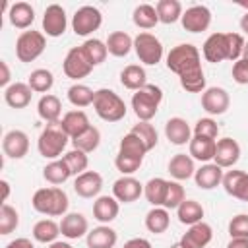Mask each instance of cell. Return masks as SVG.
Returning <instances> with one entry per match:
<instances>
[{
	"label": "cell",
	"instance_id": "obj_61",
	"mask_svg": "<svg viewBox=\"0 0 248 248\" xmlns=\"http://www.w3.org/2000/svg\"><path fill=\"white\" fill-rule=\"evenodd\" d=\"M238 6H240V8H244V10L248 12V0H238Z\"/></svg>",
	"mask_w": 248,
	"mask_h": 248
},
{
	"label": "cell",
	"instance_id": "obj_26",
	"mask_svg": "<svg viewBox=\"0 0 248 248\" xmlns=\"http://www.w3.org/2000/svg\"><path fill=\"white\" fill-rule=\"evenodd\" d=\"M116 240H118V234L108 225H99V227L91 229L85 236L87 248H114Z\"/></svg>",
	"mask_w": 248,
	"mask_h": 248
},
{
	"label": "cell",
	"instance_id": "obj_23",
	"mask_svg": "<svg viewBox=\"0 0 248 248\" xmlns=\"http://www.w3.org/2000/svg\"><path fill=\"white\" fill-rule=\"evenodd\" d=\"M223 169L215 163H205L202 165L200 169H196V174H194V180H196V186L202 188V190H213L217 188L221 182H223Z\"/></svg>",
	"mask_w": 248,
	"mask_h": 248
},
{
	"label": "cell",
	"instance_id": "obj_21",
	"mask_svg": "<svg viewBox=\"0 0 248 248\" xmlns=\"http://www.w3.org/2000/svg\"><path fill=\"white\" fill-rule=\"evenodd\" d=\"M192 134H194V130H192L190 124H188L184 118H180V116H172V118H169L167 124H165V136H167V140H169L170 143H174V145H186V143H190Z\"/></svg>",
	"mask_w": 248,
	"mask_h": 248
},
{
	"label": "cell",
	"instance_id": "obj_8",
	"mask_svg": "<svg viewBox=\"0 0 248 248\" xmlns=\"http://www.w3.org/2000/svg\"><path fill=\"white\" fill-rule=\"evenodd\" d=\"M103 23V14L95 6H81L72 16V29L79 37H87L97 31Z\"/></svg>",
	"mask_w": 248,
	"mask_h": 248
},
{
	"label": "cell",
	"instance_id": "obj_54",
	"mask_svg": "<svg viewBox=\"0 0 248 248\" xmlns=\"http://www.w3.org/2000/svg\"><path fill=\"white\" fill-rule=\"evenodd\" d=\"M0 70H2V74H0V85L6 89V87L12 85V83H10L12 74H10V68H8V62H6V60H0Z\"/></svg>",
	"mask_w": 248,
	"mask_h": 248
},
{
	"label": "cell",
	"instance_id": "obj_17",
	"mask_svg": "<svg viewBox=\"0 0 248 248\" xmlns=\"http://www.w3.org/2000/svg\"><path fill=\"white\" fill-rule=\"evenodd\" d=\"M223 188L229 196L240 200V202H248V172L244 170H227L223 174Z\"/></svg>",
	"mask_w": 248,
	"mask_h": 248
},
{
	"label": "cell",
	"instance_id": "obj_37",
	"mask_svg": "<svg viewBox=\"0 0 248 248\" xmlns=\"http://www.w3.org/2000/svg\"><path fill=\"white\" fill-rule=\"evenodd\" d=\"M170 225V215H169V209L165 207H151L145 215V229L153 234H161L169 229Z\"/></svg>",
	"mask_w": 248,
	"mask_h": 248
},
{
	"label": "cell",
	"instance_id": "obj_42",
	"mask_svg": "<svg viewBox=\"0 0 248 248\" xmlns=\"http://www.w3.org/2000/svg\"><path fill=\"white\" fill-rule=\"evenodd\" d=\"M118 153L120 155H128V157H136V159H143V155L147 153V149H145L143 141L136 134L128 132L120 140V143H118Z\"/></svg>",
	"mask_w": 248,
	"mask_h": 248
},
{
	"label": "cell",
	"instance_id": "obj_62",
	"mask_svg": "<svg viewBox=\"0 0 248 248\" xmlns=\"http://www.w3.org/2000/svg\"><path fill=\"white\" fill-rule=\"evenodd\" d=\"M242 58H244V60H248V41H246V45H244V50H242Z\"/></svg>",
	"mask_w": 248,
	"mask_h": 248
},
{
	"label": "cell",
	"instance_id": "obj_1",
	"mask_svg": "<svg viewBox=\"0 0 248 248\" xmlns=\"http://www.w3.org/2000/svg\"><path fill=\"white\" fill-rule=\"evenodd\" d=\"M167 68L180 79L182 89L188 93L205 91V74L202 68V54L192 43H182L170 48L167 54Z\"/></svg>",
	"mask_w": 248,
	"mask_h": 248
},
{
	"label": "cell",
	"instance_id": "obj_32",
	"mask_svg": "<svg viewBox=\"0 0 248 248\" xmlns=\"http://www.w3.org/2000/svg\"><path fill=\"white\" fill-rule=\"evenodd\" d=\"M107 48H108V54L116 58L128 56L130 50L134 48V39L126 31H112L107 39Z\"/></svg>",
	"mask_w": 248,
	"mask_h": 248
},
{
	"label": "cell",
	"instance_id": "obj_46",
	"mask_svg": "<svg viewBox=\"0 0 248 248\" xmlns=\"http://www.w3.org/2000/svg\"><path fill=\"white\" fill-rule=\"evenodd\" d=\"M19 225V213L10 203H2L0 209V234H10Z\"/></svg>",
	"mask_w": 248,
	"mask_h": 248
},
{
	"label": "cell",
	"instance_id": "obj_60",
	"mask_svg": "<svg viewBox=\"0 0 248 248\" xmlns=\"http://www.w3.org/2000/svg\"><path fill=\"white\" fill-rule=\"evenodd\" d=\"M240 29L248 35V12H246V14L242 16V19H240Z\"/></svg>",
	"mask_w": 248,
	"mask_h": 248
},
{
	"label": "cell",
	"instance_id": "obj_5",
	"mask_svg": "<svg viewBox=\"0 0 248 248\" xmlns=\"http://www.w3.org/2000/svg\"><path fill=\"white\" fill-rule=\"evenodd\" d=\"M68 134L62 130L60 122H50L43 128V132L39 134V140H37V149L39 153L45 157V159H58L62 155V151L66 149L68 145Z\"/></svg>",
	"mask_w": 248,
	"mask_h": 248
},
{
	"label": "cell",
	"instance_id": "obj_44",
	"mask_svg": "<svg viewBox=\"0 0 248 248\" xmlns=\"http://www.w3.org/2000/svg\"><path fill=\"white\" fill-rule=\"evenodd\" d=\"M99 143H101V132H99V128H95V126H91L87 132H83L81 136H78V138L72 140L74 149H79V151H83V153L95 151V149L99 147Z\"/></svg>",
	"mask_w": 248,
	"mask_h": 248
},
{
	"label": "cell",
	"instance_id": "obj_59",
	"mask_svg": "<svg viewBox=\"0 0 248 248\" xmlns=\"http://www.w3.org/2000/svg\"><path fill=\"white\" fill-rule=\"evenodd\" d=\"M48 248H72V244H70V242H62V240H56V242L48 244Z\"/></svg>",
	"mask_w": 248,
	"mask_h": 248
},
{
	"label": "cell",
	"instance_id": "obj_35",
	"mask_svg": "<svg viewBox=\"0 0 248 248\" xmlns=\"http://www.w3.org/2000/svg\"><path fill=\"white\" fill-rule=\"evenodd\" d=\"M176 217H178V221L182 225L192 227V225H196V223H200L203 219V207L196 200H184L176 207Z\"/></svg>",
	"mask_w": 248,
	"mask_h": 248
},
{
	"label": "cell",
	"instance_id": "obj_16",
	"mask_svg": "<svg viewBox=\"0 0 248 248\" xmlns=\"http://www.w3.org/2000/svg\"><path fill=\"white\" fill-rule=\"evenodd\" d=\"M143 194V184L134 176H120L112 184V196L122 203H132Z\"/></svg>",
	"mask_w": 248,
	"mask_h": 248
},
{
	"label": "cell",
	"instance_id": "obj_43",
	"mask_svg": "<svg viewBox=\"0 0 248 248\" xmlns=\"http://www.w3.org/2000/svg\"><path fill=\"white\" fill-rule=\"evenodd\" d=\"M93 99H95V91L83 83H74L70 89H68V101L74 105V107H89L93 105Z\"/></svg>",
	"mask_w": 248,
	"mask_h": 248
},
{
	"label": "cell",
	"instance_id": "obj_7",
	"mask_svg": "<svg viewBox=\"0 0 248 248\" xmlns=\"http://www.w3.org/2000/svg\"><path fill=\"white\" fill-rule=\"evenodd\" d=\"M134 50L140 58V62L147 64V66H155L161 62L163 58V45L161 41L147 31H141L134 37Z\"/></svg>",
	"mask_w": 248,
	"mask_h": 248
},
{
	"label": "cell",
	"instance_id": "obj_13",
	"mask_svg": "<svg viewBox=\"0 0 248 248\" xmlns=\"http://www.w3.org/2000/svg\"><path fill=\"white\" fill-rule=\"evenodd\" d=\"M229 105H231V97L223 87H205V91L202 93V108L211 116L225 114Z\"/></svg>",
	"mask_w": 248,
	"mask_h": 248
},
{
	"label": "cell",
	"instance_id": "obj_4",
	"mask_svg": "<svg viewBox=\"0 0 248 248\" xmlns=\"http://www.w3.org/2000/svg\"><path fill=\"white\" fill-rule=\"evenodd\" d=\"M161 101H163V89H161L159 85L147 83L145 87L138 89V91L132 95V108H134V114L138 116V120L149 122V120L157 114Z\"/></svg>",
	"mask_w": 248,
	"mask_h": 248
},
{
	"label": "cell",
	"instance_id": "obj_24",
	"mask_svg": "<svg viewBox=\"0 0 248 248\" xmlns=\"http://www.w3.org/2000/svg\"><path fill=\"white\" fill-rule=\"evenodd\" d=\"M60 126H62V130L68 134L70 140L81 136L83 132H87V130L91 128L89 116H87L83 110H70V112H66V114L62 116V120H60Z\"/></svg>",
	"mask_w": 248,
	"mask_h": 248
},
{
	"label": "cell",
	"instance_id": "obj_14",
	"mask_svg": "<svg viewBox=\"0 0 248 248\" xmlns=\"http://www.w3.org/2000/svg\"><path fill=\"white\" fill-rule=\"evenodd\" d=\"M240 159V145L232 138H221L215 145V157L213 163L221 169H232Z\"/></svg>",
	"mask_w": 248,
	"mask_h": 248
},
{
	"label": "cell",
	"instance_id": "obj_22",
	"mask_svg": "<svg viewBox=\"0 0 248 248\" xmlns=\"http://www.w3.org/2000/svg\"><path fill=\"white\" fill-rule=\"evenodd\" d=\"M118 211H120V202L114 196H99L93 202V217L101 225H108L110 221H114L118 217Z\"/></svg>",
	"mask_w": 248,
	"mask_h": 248
},
{
	"label": "cell",
	"instance_id": "obj_53",
	"mask_svg": "<svg viewBox=\"0 0 248 248\" xmlns=\"http://www.w3.org/2000/svg\"><path fill=\"white\" fill-rule=\"evenodd\" d=\"M232 79L238 85H248V60L238 58L232 64Z\"/></svg>",
	"mask_w": 248,
	"mask_h": 248
},
{
	"label": "cell",
	"instance_id": "obj_25",
	"mask_svg": "<svg viewBox=\"0 0 248 248\" xmlns=\"http://www.w3.org/2000/svg\"><path fill=\"white\" fill-rule=\"evenodd\" d=\"M31 95H33V89L29 87V83H23V81H16L4 89V101L12 108H25L31 103Z\"/></svg>",
	"mask_w": 248,
	"mask_h": 248
},
{
	"label": "cell",
	"instance_id": "obj_19",
	"mask_svg": "<svg viewBox=\"0 0 248 248\" xmlns=\"http://www.w3.org/2000/svg\"><path fill=\"white\" fill-rule=\"evenodd\" d=\"M211 238H213V229L207 223L200 221V223L188 227V231L182 234V238L178 242L184 248H205L211 242Z\"/></svg>",
	"mask_w": 248,
	"mask_h": 248
},
{
	"label": "cell",
	"instance_id": "obj_51",
	"mask_svg": "<svg viewBox=\"0 0 248 248\" xmlns=\"http://www.w3.org/2000/svg\"><path fill=\"white\" fill-rule=\"evenodd\" d=\"M229 234L231 238H248V215L238 213L229 223Z\"/></svg>",
	"mask_w": 248,
	"mask_h": 248
},
{
	"label": "cell",
	"instance_id": "obj_10",
	"mask_svg": "<svg viewBox=\"0 0 248 248\" xmlns=\"http://www.w3.org/2000/svg\"><path fill=\"white\" fill-rule=\"evenodd\" d=\"M180 23L188 33H202L211 25V12L203 4H194L182 12Z\"/></svg>",
	"mask_w": 248,
	"mask_h": 248
},
{
	"label": "cell",
	"instance_id": "obj_41",
	"mask_svg": "<svg viewBox=\"0 0 248 248\" xmlns=\"http://www.w3.org/2000/svg\"><path fill=\"white\" fill-rule=\"evenodd\" d=\"M81 50L83 54L87 56V60L91 62V66H99L105 62L107 54H108V48H107V43H103L101 39H87L83 45H81Z\"/></svg>",
	"mask_w": 248,
	"mask_h": 248
},
{
	"label": "cell",
	"instance_id": "obj_31",
	"mask_svg": "<svg viewBox=\"0 0 248 248\" xmlns=\"http://www.w3.org/2000/svg\"><path fill=\"white\" fill-rule=\"evenodd\" d=\"M120 83L130 89V91H138L141 87L147 85V74L143 70V66L140 64H128L122 72H120Z\"/></svg>",
	"mask_w": 248,
	"mask_h": 248
},
{
	"label": "cell",
	"instance_id": "obj_29",
	"mask_svg": "<svg viewBox=\"0 0 248 248\" xmlns=\"http://www.w3.org/2000/svg\"><path fill=\"white\" fill-rule=\"evenodd\" d=\"M215 145H217L215 140L192 136V140L188 143V155L192 159H196V161H202V163L213 161V157H215Z\"/></svg>",
	"mask_w": 248,
	"mask_h": 248
},
{
	"label": "cell",
	"instance_id": "obj_20",
	"mask_svg": "<svg viewBox=\"0 0 248 248\" xmlns=\"http://www.w3.org/2000/svg\"><path fill=\"white\" fill-rule=\"evenodd\" d=\"M103 188V176L95 170H85L76 176L74 180V192L79 198H97Z\"/></svg>",
	"mask_w": 248,
	"mask_h": 248
},
{
	"label": "cell",
	"instance_id": "obj_30",
	"mask_svg": "<svg viewBox=\"0 0 248 248\" xmlns=\"http://www.w3.org/2000/svg\"><path fill=\"white\" fill-rule=\"evenodd\" d=\"M37 114L46 124L60 122V114H62V103H60V99L56 95H52V93L43 95L39 99V103H37Z\"/></svg>",
	"mask_w": 248,
	"mask_h": 248
},
{
	"label": "cell",
	"instance_id": "obj_3",
	"mask_svg": "<svg viewBox=\"0 0 248 248\" xmlns=\"http://www.w3.org/2000/svg\"><path fill=\"white\" fill-rule=\"evenodd\" d=\"M93 108L97 112V116L105 122H118L126 116V103L124 99L114 93L112 89H97L95 91V99H93Z\"/></svg>",
	"mask_w": 248,
	"mask_h": 248
},
{
	"label": "cell",
	"instance_id": "obj_9",
	"mask_svg": "<svg viewBox=\"0 0 248 248\" xmlns=\"http://www.w3.org/2000/svg\"><path fill=\"white\" fill-rule=\"evenodd\" d=\"M62 70L66 74V78L70 79H81V78H87L93 70L91 62L87 60V56L83 54L81 46H74L66 52L64 56V62H62Z\"/></svg>",
	"mask_w": 248,
	"mask_h": 248
},
{
	"label": "cell",
	"instance_id": "obj_36",
	"mask_svg": "<svg viewBox=\"0 0 248 248\" xmlns=\"http://www.w3.org/2000/svg\"><path fill=\"white\" fill-rule=\"evenodd\" d=\"M60 232V223L52 221V219H41L33 225V238L37 242H43V244H52L56 242Z\"/></svg>",
	"mask_w": 248,
	"mask_h": 248
},
{
	"label": "cell",
	"instance_id": "obj_57",
	"mask_svg": "<svg viewBox=\"0 0 248 248\" xmlns=\"http://www.w3.org/2000/svg\"><path fill=\"white\" fill-rule=\"evenodd\" d=\"M227 248H248V238H231Z\"/></svg>",
	"mask_w": 248,
	"mask_h": 248
},
{
	"label": "cell",
	"instance_id": "obj_33",
	"mask_svg": "<svg viewBox=\"0 0 248 248\" xmlns=\"http://www.w3.org/2000/svg\"><path fill=\"white\" fill-rule=\"evenodd\" d=\"M70 176H72V170H70V167L66 165L64 159H54V161H50V163L43 169V178H45L48 184H52V186L64 184Z\"/></svg>",
	"mask_w": 248,
	"mask_h": 248
},
{
	"label": "cell",
	"instance_id": "obj_52",
	"mask_svg": "<svg viewBox=\"0 0 248 248\" xmlns=\"http://www.w3.org/2000/svg\"><path fill=\"white\" fill-rule=\"evenodd\" d=\"M244 45H246V41L240 33H229V60L236 62L238 58H242Z\"/></svg>",
	"mask_w": 248,
	"mask_h": 248
},
{
	"label": "cell",
	"instance_id": "obj_49",
	"mask_svg": "<svg viewBox=\"0 0 248 248\" xmlns=\"http://www.w3.org/2000/svg\"><path fill=\"white\" fill-rule=\"evenodd\" d=\"M194 136H200V138H209V140H215L217 141V136H219V126L213 118H200L196 124H194Z\"/></svg>",
	"mask_w": 248,
	"mask_h": 248
},
{
	"label": "cell",
	"instance_id": "obj_15",
	"mask_svg": "<svg viewBox=\"0 0 248 248\" xmlns=\"http://www.w3.org/2000/svg\"><path fill=\"white\" fill-rule=\"evenodd\" d=\"M2 151L10 159H23L29 151V136L23 130H10L2 140Z\"/></svg>",
	"mask_w": 248,
	"mask_h": 248
},
{
	"label": "cell",
	"instance_id": "obj_2",
	"mask_svg": "<svg viewBox=\"0 0 248 248\" xmlns=\"http://www.w3.org/2000/svg\"><path fill=\"white\" fill-rule=\"evenodd\" d=\"M31 205L35 211L48 215V217H64L68 213V194L58 188V186H48V188H39L33 198H31Z\"/></svg>",
	"mask_w": 248,
	"mask_h": 248
},
{
	"label": "cell",
	"instance_id": "obj_27",
	"mask_svg": "<svg viewBox=\"0 0 248 248\" xmlns=\"http://www.w3.org/2000/svg\"><path fill=\"white\" fill-rule=\"evenodd\" d=\"M169 174L180 182V180H188L196 174V167H194V159L186 153H176L170 157L169 161Z\"/></svg>",
	"mask_w": 248,
	"mask_h": 248
},
{
	"label": "cell",
	"instance_id": "obj_48",
	"mask_svg": "<svg viewBox=\"0 0 248 248\" xmlns=\"http://www.w3.org/2000/svg\"><path fill=\"white\" fill-rule=\"evenodd\" d=\"M62 159L66 161V165L70 167L72 174H76V176L87 170L89 157H87V153H83V151H79V149H70L68 153H64V157H62Z\"/></svg>",
	"mask_w": 248,
	"mask_h": 248
},
{
	"label": "cell",
	"instance_id": "obj_50",
	"mask_svg": "<svg viewBox=\"0 0 248 248\" xmlns=\"http://www.w3.org/2000/svg\"><path fill=\"white\" fill-rule=\"evenodd\" d=\"M143 159H136V157H128V155H120L116 153L114 157V167L122 172V176H132L140 167H141Z\"/></svg>",
	"mask_w": 248,
	"mask_h": 248
},
{
	"label": "cell",
	"instance_id": "obj_47",
	"mask_svg": "<svg viewBox=\"0 0 248 248\" xmlns=\"http://www.w3.org/2000/svg\"><path fill=\"white\" fill-rule=\"evenodd\" d=\"M186 200V194H184V186L176 180H169L167 184V194H165V202H163V207L165 209H176L182 202Z\"/></svg>",
	"mask_w": 248,
	"mask_h": 248
},
{
	"label": "cell",
	"instance_id": "obj_11",
	"mask_svg": "<svg viewBox=\"0 0 248 248\" xmlns=\"http://www.w3.org/2000/svg\"><path fill=\"white\" fill-rule=\"evenodd\" d=\"M66 27H68L66 10L60 4L46 6V10L43 14V33L46 37H60V35H64Z\"/></svg>",
	"mask_w": 248,
	"mask_h": 248
},
{
	"label": "cell",
	"instance_id": "obj_38",
	"mask_svg": "<svg viewBox=\"0 0 248 248\" xmlns=\"http://www.w3.org/2000/svg\"><path fill=\"white\" fill-rule=\"evenodd\" d=\"M132 21L140 29H153L159 23V16H157L155 6H151V4H140V6H136L134 8V14H132Z\"/></svg>",
	"mask_w": 248,
	"mask_h": 248
},
{
	"label": "cell",
	"instance_id": "obj_45",
	"mask_svg": "<svg viewBox=\"0 0 248 248\" xmlns=\"http://www.w3.org/2000/svg\"><path fill=\"white\" fill-rule=\"evenodd\" d=\"M130 132L136 134V136L143 141V145H145L147 151H151V149L157 145V141H159V134H157V130H155V126H153L151 122H143V120H140L138 124L132 126Z\"/></svg>",
	"mask_w": 248,
	"mask_h": 248
},
{
	"label": "cell",
	"instance_id": "obj_40",
	"mask_svg": "<svg viewBox=\"0 0 248 248\" xmlns=\"http://www.w3.org/2000/svg\"><path fill=\"white\" fill-rule=\"evenodd\" d=\"M27 83H29V87H31L35 93H45V95H46V93L52 89V85H54V76H52V72L46 70V68H37V70H33V72L29 74Z\"/></svg>",
	"mask_w": 248,
	"mask_h": 248
},
{
	"label": "cell",
	"instance_id": "obj_58",
	"mask_svg": "<svg viewBox=\"0 0 248 248\" xmlns=\"http://www.w3.org/2000/svg\"><path fill=\"white\" fill-rule=\"evenodd\" d=\"M0 186H2V202H6L8 200V196H10V182L8 180H0Z\"/></svg>",
	"mask_w": 248,
	"mask_h": 248
},
{
	"label": "cell",
	"instance_id": "obj_18",
	"mask_svg": "<svg viewBox=\"0 0 248 248\" xmlns=\"http://www.w3.org/2000/svg\"><path fill=\"white\" fill-rule=\"evenodd\" d=\"M60 232L68 240H78L81 236H87V232H89L87 217L83 213H78V211L66 213L60 221Z\"/></svg>",
	"mask_w": 248,
	"mask_h": 248
},
{
	"label": "cell",
	"instance_id": "obj_56",
	"mask_svg": "<svg viewBox=\"0 0 248 248\" xmlns=\"http://www.w3.org/2000/svg\"><path fill=\"white\" fill-rule=\"evenodd\" d=\"M4 248H35V244L29 240V238H25V236H19V238H14V240H10Z\"/></svg>",
	"mask_w": 248,
	"mask_h": 248
},
{
	"label": "cell",
	"instance_id": "obj_28",
	"mask_svg": "<svg viewBox=\"0 0 248 248\" xmlns=\"http://www.w3.org/2000/svg\"><path fill=\"white\" fill-rule=\"evenodd\" d=\"M8 19L16 29H27L35 21V10L29 2H16L8 10Z\"/></svg>",
	"mask_w": 248,
	"mask_h": 248
},
{
	"label": "cell",
	"instance_id": "obj_63",
	"mask_svg": "<svg viewBox=\"0 0 248 248\" xmlns=\"http://www.w3.org/2000/svg\"><path fill=\"white\" fill-rule=\"evenodd\" d=\"M170 248H184V246H182V244H180V242H176V244H172V246H170Z\"/></svg>",
	"mask_w": 248,
	"mask_h": 248
},
{
	"label": "cell",
	"instance_id": "obj_6",
	"mask_svg": "<svg viewBox=\"0 0 248 248\" xmlns=\"http://www.w3.org/2000/svg\"><path fill=\"white\" fill-rule=\"evenodd\" d=\"M46 46V37L43 31H21V35L16 41V56L19 62H33L37 60Z\"/></svg>",
	"mask_w": 248,
	"mask_h": 248
},
{
	"label": "cell",
	"instance_id": "obj_12",
	"mask_svg": "<svg viewBox=\"0 0 248 248\" xmlns=\"http://www.w3.org/2000/svg\"><path fill=\"white\" fill-rule=\"evenodd\" d=\"M203 58L211 64L229 60V33H211L203 46H202Z\"/></svg>",
	"mask_w": 248,
	"mask_h": 248
},
{
	"label": "cell",
	"instance_id": "obj_34",
	"mask_svg": "<svg viewBox=\"0 0 248 248\" xmlns=\"http://www.w3.org/2000/svg\"><path fill=\"white\" fill-rule=\"evenodd\" d=\"M167 184H169V180H165V178H161V176L149 178V180L143 184V196H145V200H147L153 207H163L165 194H167Z\"/></svg>",
	"mask_w": 248,
	"mask_h": 248
},
{
	"label": "cell",
	"instance_id": "obj_39",
	"mask_svg": "<svg viewBox=\"0 0 248 248\" xmlns=\"http://www.w3.org/2000/svg\"><path fill=\"white\" fill-rule=\"evenodd\" d=\"M155 10H157V16H159V21L161 23H174L182 17V4L178 0H159L155 4Z\"/></svg>",
	"mask_w": 248,
	"mask_h": 248
},
{
	"label": "cell",
	"instance_id": "obj_55",
	"mask_svg": "<svg viewBox=\"0 0 248 248\" xmlns=\"http://www.w3.org/2000/svg\"><path fill=\"white\" fill-rule=\"evenodd\" d=\"M122 248H151V242H149L147 238L136 236V238H130L128 242H124Z\"/></svg>",
	"mask_w": 248,
	"mask_h": 248
}]
</instances>
